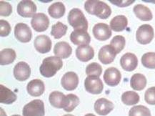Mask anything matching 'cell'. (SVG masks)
<instances>
[{"label":"cell","mask_w":155,"mask_h":116,"mask_svg":"<svg viewBox=\"0 0 155 116\" xmlns=\"http://www.w3.org/2000/svg\"><path fill=\"white\" fill-rule=\"evenodd\" d=\"M31 25L36 32H41L48 29L49 20L47 16L44 13H37L32 17Z\"/></svg>","instance_id":"cell-9"},{"label":"cell","mask_w":155,"mask_h":116,"mask_svg":"<svg viewBox=\"0 0 155 116\" xmlns=\"http://www.w3.org/2000/svg\"><path fill=\"white\" fill-rule=\"evenodd\" d=\"M144 100L147 103L151 105H155V87L147 90L144 94Z\"/></svg>","instance_id":"cell-37"},{"label":"cell","mask_w":155,"mask_h":116,"mask_svg":"<svg viewBox=\"0 0 155 116\" xmlns=\"http://www.w3.org/2000/svg\"><path fill=\"white\" fill-rule=\"evenodd\" d=\"M113 103L106 98L98 99L94 103V111L99 115L105 116L114 109Z\"/></svg>","instance_id":"cell-18"},{"label":"cell","mask_w":155,"mask_h":116,"mask_svg":"<svg viewBox=\"0 0 155 116\" xmlns=\"http://www.w3.org/2000/svg\"><path fill=\"white\" fill-rule=\"evenodd\" d=\"M142 63L145 67L155 69V53H147L142 57Z\"/></svg>","instance_id":"cell-34"},{"label":"cell","mask_w":155,"mask_h":116,"mask_svg":"<svg viewBox=\"0 0 155 116\" xmlns=\"http://www.w3.org/2000/svg\"><path fill=\"white\" fill-rule=\"evenodd\" d=\"M84 9L90 15H95L102 19H106L112 14L109 6L102 1L89 0L85 2Z\"/></svg>","instance_id":"cell-1"},{"label":"cell","mask_w":155,"mask_h":116,"mask_svg":"<svg viewBox=\"0 0 155 116\" xmlns=\"http://www.w3.org/2000/svg\"><path fill=\"white\" fill-rule=\"evenodd\" d=\"M125 38L123 36L117 35L111 41L110 45L114 48L117 54H119L124 48Z\"/></svg>","instance_id":"cell-33"},{"label":"cell","mask_w":155,"mask_h":116,"mask_svg":"<svg viewBox=\"0 0 155 116\" xmlns=\"http://www.w3.org/2000/svg\"><path fill=\"white\" fill-rule=\"evenodd\" d=\"M31 68L25 62H19L14 68V76L17 80L25 81L30 77Z\"/></svg>","instance_id":"cell-12"},{"label":"cell","mask_w":155,"mask_h":116,"mask_svg":"<svg viewBox=\"0 0 155 116\" xmlns=\"http://www.w3.org/2000/svg\"><path fill=\"white\" fill-rule=\"evenodd\" d=\"M84 87L88 93L93 95H98L102 92L104 85L99 77L90 75L85 79Z\"/></svg>","instance_id":"cell-6"},{"label":"cell","mask_w":155,"mask_h":116,"mask_svg":"<svg viewBox=\"0 0 155 116\" xmlns=\"http://www.w3.org/2000/svg\"><path fill=\"white\" fill-rule=\"evenodd\" d=\"M130 85L134 90H142L147 85L146 77L142 74H134V75H132V78H131Z\"/></svg>","instance_id":"cell-26"},{"label":"cell","mask_w":155,"mask_h":116,"mask_svg":"<svg viewBox=\"0 0 155 116\" xmlns=\"http://www.w3.org/2000/svg\"><path fill=\"white\" fill-rule=\"evenodd\" d=\"M84 116H96V115H94V114H92V113H88V114H87V115H85Z\"/></svg>","instance_id":"cell-41"},{"label":"cell","mask_w":155,"mask_h":116,"mask_svg":"<svg viewBox=\"0 0 155 116\" xmlns=\"http://www.w3.org/2000/svg\"><path fill=\"white\" fill-rule=\"evenodd\" d=\"M154 29L150 25H141L136 33L137 40L141 45H147L154 38Z\"/></svg>","instance_id":"cell-5"},{"label":"cell","mask_w":155,"mask_h":116,"mask_svg":"<svg viewBox=\"0 0 155 116\" xmlns=\"http://www.w3.org/2000/svg\"><path fill=\"white\" fill-rule=\"evenodd\" d=\"M129 116H152V115L149 108L145 106L136 105L130 109Z\"/></svg>","instance_id":"cell-31"},{"label":"cell","mask_w":155,"mask_h":116,"mask_svg":"<svg viewBox=\"0 0 155 116\" xmlns=\"http://www.w3.org/2000/svg\"><path fill=\"white\" fill-rule=\"evenodd\" d=\"M76 56L81 62H88L94 57V49L89 45L79 46L76 49Z\"/></svg>","instance_id":"cell-19"},{"label":"cell","mask_w":155,"mask_h":116,"mask_svg":"<svg viewBox=\"0 0 155 116\" xmlns=\"http://www.w3.org/2000/svg\"><path fill=\"white\" fill-rule=\"evenodd\" d=\"M17 97L15 93L2 85H0V102L10 105L16 101Z\"/></svg>","instance_id":"cell-24"},{"label":"cell","mask_w":155,"mask_h":116,"mask_svg":"<svg viewBox=\"0 0 155 116\" xmlns=\"http://www.w3.org/2000/svg\"><path fill=\"white\" fill-rule=\"evenodd\" d=\"M63 66V62L57 56H51L45 58L39 67L41 75L45 77H51L60 70Z\"/></svg>","instance_id":"cell-2"},{"label":"cell","mask_w":155,"mask_h":116,"mask_svg":"<svg viewBox=\"0 0 155 116\" xmlns=\"http://www.w3.org/2000/svg\"><path fill=\"white\" fill-rule=\"evenodd\" d=\"M61 84L66 90H74L79 84L78 75L74 72H68L61 77Z\"/></svg>","instance_id":"cell-15"},{"label":"cell","mask_w":155,"mask_h":116,"mask_svg":"<svg viewBox=\"0 0 155 116\" xmlns=\"http://www.w3.org/2000/svg\"><path fill=\"white\" fill-rule=\"evenodd\" d=\"M15 35L17 40L27 43L31 40L32 33L28 25L25 23H18L15 27Z\"/></svg>","instance_id":"cell-8"},{"label":"cell","mask_w":155,"mask_h":116,"mask_svg":"<svg viewBox=\"0 0 155 116\" xmlns=\"http://www.w3.org/2000/svg\"><path fill=\"white\" fill-rule=\"evenodd\" d=\"M120 65L124 70L132 72L137 67L138 59L134 54L127 53L121 57Z\"/></svg>","instance_id":"cell-16"},{"label":"cell","mask_w":155,"mask_h":116,"mask_svg":"<svg viewBox=\"0 0 155 116\" xmlns=\"http://www.w3.org/2000/svg\"><path fill=\"white\" fill-rule=\"evenodd\" d=\"M67 31V26L64 25L63 23L58 22L51 27V35L55 39H60L64 35H66Z\"/></svg>","instance_id":"cell-30"},{"label":"cell","mask_w":155,"mask_h":116,"mask_svg":"<svg viewBox=\"0 0 155 116\" xmlns=\"http://www.w3.org/2000/svg\"><path fill=\"white\" fill-rule=\"evenodd\" d=\"M23 116H45V105L41 100H34L23 108Z\"/></svg>","instance_id":"cell-4"},{"label":"cell","mask_w":155,"mask_h":116,"mask_svg":"<svg viewBox=\"0 0 155 116\" xmlns=\"http://www.w3.org/2000/svg\"><path fill=\"white\" fill-rule=\"evenodd\" d=\"M104 83L107 85L111 87H114L119 85L122 79L120 71L115 67H109L107 69L104 74Z\"/></svg>","instance_id":"cell-11"},{"label":"cell","mask_w":155,"mask_h":116,"mask_svg":"<svg viewBox=\"0 0 155 116\" xmlns=\"http://www.w3.org/2000/svg\"><path fill=\"white\" fill-rule=\"evenodd\" d=\"M128 25V20L124 15H118L113 18L110 22V27L114 32L124 30Z\"/></svg>","instance_id":"cell-25"},{"label":"cell","mask_w":155,"mask_h":116,"mask_svg":"<svg viewBox=\"0 0 155 116\" xmlns=\"http://www.w3.org/2000/svg\"><path fill=\"white\" fill-rule=\"evenodd\" d=\"M16 59V53L13 49H4L0 53V64L1 65H9Z\"/></svg>","instance_id":"cell-27"},{"label":"cell","mask_w":155,"mask_h":116,"mask_svg":"<svg viewBox=\"0 0 155 116\" xmlns=\"http://www.w3.org/2000/svg\"><path fill=\"white\" fill-rule=\"evenodd\" d=\"M71 42L75 45H89L91 42V37L86 30H74L70 35Z\"/></svg>","instance_id":"cell-14"},{"label":"cell","mask_w":155,"mask_h":116,"mask_svg":"<svg viewBox=\"0 0 155 116\" xmlns=\"http://www.w3.org/2000/svg\"><path fill=\"white\" fill-rule=\"evenodd\" d=\"M11 26L8 22L2 19L0 22V35L1 37H7L10 34Z\"/></svg>","instance_id":"cell-38"},{"label":"cell","mask_w":155,"mask_h":116,"mask_svg":"<svg viewBox=\"0 0 155 116\" xmlns=\"http://www.w3.org/2000/svg\"><path fill=\"white\" fill-rule=\"evenodd\" d=\"M67 103L65 107H64V111L66 112L73 111L75 109V107L79 104V99L77 95L74 94H69L67 95Z\"/></svg>","instance_id":"cell-32"},{"label":"cell","mask_w":155,"mask_h":116,"mask_svg":"<svg viewBox=\"0 0 155 116\" xmlns=\"http://www.w3.org/2000/svg\"><path fill=\"white\" fill-rule=\"evenodd\" d=\"M94 37L99 41H105L112 36V30L109 26L104 23H98L93 27Z\"/></svg>","instance_id":"cell-10"},{"label":"cell","mask_w":155,"mask_h":116,"mask_svg":"<svg viewBox=\"0 0 155 116\" xmlns=\"http://www.w3.org/2000/svg\"><path fill=\"white\" fill-rule=\"evenodd\" d=\"M63 116H74V115H71V114H67V115H63Z\"/></svg>","instance_id":"cell-42"},{"label":"cell","mask_w":155,"mask_h":116,"mask_svg":"<svg viewBox=\"0 0 155 116\" xmlns=\"http://www.w3.org/2000/svg\"><path fill=\"white\" fill-rule=\"evenodd\" d=\"M12 12V7L9 3L5 1L0 2V15L3 17H8Z\"/></svg>","instance_id":"cell-36"},{"label":"cell","mask_w":155,"mask_h":116,"mask_svg":"<svg viewBox=\"0 0 155 116\" xmlns=\"http://www.w3.org/2000/svg\"><path fill=\"white\" fill-rule=\"evenodd\" d=\"M122 103L127 105H134L140 102V95L133 91H127L122 94Z\"/></svg>","instance_id":"cell-29"},{"label":"cell","mask_w":155,"mask_h":116,"mask_svg":"<svg viewBox=\"0 0 155 116\" xmlns=\"http://www.w3.org/2000/svg\"><path fill=\"white\" fill-rule=\"evenodd\" d=\"M109 2L113 4V5H115L120 7H127V6L132 5L134 2V0L133 1L132 0H130V1H114V0H109Z\"/></svg>","instance_id":"cell-39"},{"label":"cell","mask_w":155,"mask_h":116,"mask_svg":"<svg viewBox=\"0 0 155 116\" xmlns=\"http://www.w3.org/2000/svg\"><path fill=\"white\" fill-rule=\"evenodd\" d=\"M54 53L59 58L67 59L72 53L71 46L66 42H59L55 45L54 47Z\"/></svg>","instance_id":"cell-21"},{"label":"cell","mask_w":155,"mask_h":116,"mask_svg":"<svg viewBox=\"0 0 155 116\" xmlns=\"http://www.w3.org/2000/svg\"><path fill=\"white\" fill-rule=\"evenodd\" d=\"M0 111H1V116H7L5 115V111H4V110L2 108L0 109Z\"/></svg>","instance_id":"cell-40"},{"label":"cell","mask_w":155,"mask_h":116,"mask_svg":"<svg viewBox=\"0 0 155 116\" xmlns=\"http://www.w3.org/2000/svg\"><path fill=\"white\" fill-rule=\"evenodd\" d=\"M133 11L136 17L142 21H150L153 18L150 9L143 5H136L133 9Z\"/></svg>","instance_id":"cell-23"},{"label":"cell","mask_w":155,"mask_h":116,"mask_svg":"<svg viewBox=\"0 0 155 116\" xmlns=\"http://www.w3.org/2000/svg\"><path fill=\"white\" fill-rule=\"evenodd\" d=\"M51 45H52V43H51V39L48 36L42 35L37 36L35 38V49L41 54L49 53L51 49Z\"/></svg>","instance_id":"cell-17"},{"label":"cell","mask_w":155,"mask_h":116,"mask_svg":"<svg viewBox=\"0 0 155 116\" xmlns=\"http://www.w3.org/2000/svg\"><path fill=\"white\" fill-rule=\"evenodd\" d=\"M12 116H21V115H12Z\"/></svg>","instance_id":"cell-43"},{"label":"cell","mask_w":155,"mask_h":116,"mask_svg":"<svg viewBox=\"0 0 155 116\" xmlns=\"http://www.w3.org/2000/svg\"><path fill=\"white\" fill-rule=\"evenodd\" d=\"M17 11L21 17H31L36 15L37 6L32 1L24 0L18 4Z\"/></svg>","instance_id":"cell-7"},{"label":"cell","mask_w":155,"mask_h":116,"mask_svg":"<svg viewBox=\"0 0 155 116\" xmlns=\"http://www.w3.org/2000/svg\"><path fill=\"white\" fill-rule=\"evenodd\" d=\"M49 100L51 105L57 108H64L67 103V96L59 91L52 92L49 95Z\"/></svg>","instance_id":"cell-22"},{"label":"cell","mask_w":155,"mask_h":116,"mask_svg":"<svg viewBox=\"0 0 155 116\" xmlns=\"http://www.w3.org/2000/svg\"><path fill=\"white\" fill-rule=\"evenodd\" d=\"M102 73V67L97 63H92L87 65L86 68V74L88 76L95 75L99 77Z\"/></svg>","instance_id":"cell-35"},{"label":"cell","mask_w":155,"mask_h":116,"mask_svg":"<svg viewBox=\"0 0 155 116\" xmlns=\"http://www.w3.org/2000/svg\"><path fill=\"white\" fill-rule=\"evenodd\" d=\"M65 7L62 2H58L51 5L48 9V12L51 17L59 19L62 17L65 13Z\"/></svg>","instance_id":"cell-28"},{"label":"cell","mask_w":155,"mask_h":116,"mask_svg":"<svg viewBox=\"0 0 155 116\" xmlns=\"http://www.w3.org/2000/svg\"><path fill=\"white\" fill-rule=\"evenodd\" d=\"M68 22L69 25L74 29V30L87 31L88 29V22L84 14L79 9L74 8L69 12L68 15Z\"/></svg>","instance_id":"cell-3"},{"label":"cell","mask_w":155,"mask_h":116,"mask_svg":"<svg viewBox=\"0 0 155 116\" xmlns=\"http://www.w3.org/2000/svg\"><path fill=\"white\" fill-rule=\"evenodd\" d=\"M45 84L41 80L35 79L27 84V90L29 95L34 97H38L45 92Z\"/></svg>","instance_id":"cell-20"},{"label":"cell","mask_w":155,"mask_h":116,"mask_svg":"<svg viewBox=\"0 0 155 116\" xmlns=\"http://www.w3.org/2000/svg\"><path fill=\"white\" fill-rule=\"evenodd\" d=\"M117 55L114 48L110 45H107L101 48L99 52L98 57L101 63L104 65H108L114 60Z\"/></svg>","instance_id":"cell-13"}]
</instances>
